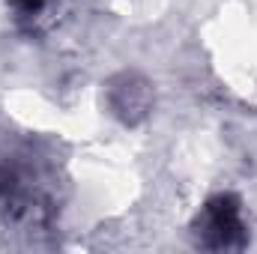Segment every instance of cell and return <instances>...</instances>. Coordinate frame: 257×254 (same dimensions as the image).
<instances>
[{
	"label": "cell",
	"instance_id": "1",
	"mask_svg": "<svg viewBox=\"0 0 257 254\" xmlns=\"http://www.w3.org/2000/svg\"><path fill=\"white\" fill-rule=\"evenodd\" d=\"M194 239L203 248H242L245 242V224L239 215V203L230 194H221L203 206V212L194 221Z\"/></svg>",
	"mask_w": 257,
	"mask_h": 254
},
{
	"label": "cell",
	"instance_id": "2",
	"mask_svg": "<svg viewBox=\"0 0 257 254\" xmlns=\"http://www.w3.org/2000/svg\"><path fill=\"white\" fill-rule=\"evenodd\" d=\"M15 6H18V12H21L24 18H33L36 12L45 9V0H15Z\"/></svg>",
	"mask_w": 257,
	"mask_h": 254
}]
</instances>
